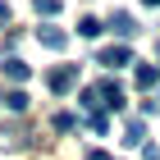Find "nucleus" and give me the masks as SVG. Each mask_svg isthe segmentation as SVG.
Segmentation results:
<instances>
[{
    "instance_id": "obj_4",
    "label": "nucleus",
    "mask_w": 160,
    "mask_h": 160,
    "mask_svg": "<svg viewBox=\"0 0 160 160\" xmlns=\"http://www.w3.org/2000/svg\"><path fill=\"white\" fill-rule=\"evenodd\" d=\"M0 69H5V78H9V82H28V78H32V64H28V60H18V55H9Z\"/></svg>"
},
{
    "instance_id": "obj_18",
    "label": "nucleus",
    "mask_w": 160,
    "mask_h": 160,
    "mask_svg": "<svg viewBox=\"0 0 160 160\" xmlns=\"http://www.w3.org/2000/svg\"><path fill=\"white\" fill-rule=\"evenodd\" d=\"M0 101H5V96H0Z\"/></svg>"
},
{
    "instance_id": "obj_3",
    "label": "nucleus",
    "mask_w": 160,
    "mask_h": 160,
    "mask_svg": "<svg viewBox=\"0 0 160 160\" xmlns=\"http://www.w3.org/2000/svg\"><path fill=\"white\" fill-rule=\"evenodd\" d=\"M110 32H114V37H123V41L137 37V18H133L128 9H114V14H110Z\"/></svg>"
},
{
    "instance_id": "obj_12",
    "label": "nucleus",
    "mask_w": 160,
    "mask_h": 160,
    "mask_svg": "<svg viewBox=\"0 0 160 160\" xmlns=\"http://www.w3.org/2000/svg\"><path fill=\"white\" fill-rule=\"evenodd\" d=\"M55 133H73V114H55Z\"/></svg>"
},
{
    "instance_id": "obj_17",
    "label": "nucleus",
    "mask_w": 160,
    "mask_h": 160,
    "mask_svg": "<svg viewBox=\"0 0 160 160\" xmlns=\"http://www.w3.org/2000/svg\"><path fill=\"white\" fill-rule=\"evenodd\" d=\"M156 105H160V96H156Z\"/></svg>"
},
{
    "instance_id": "obj_10",
    "label": "nucleus",
    "mask_w": 160,
    "mask_h": 160,
    "mask_svg": "<svg viewBox=\"0 0 160 160\" xmlns=\"http://www.w3.org/2000/svg\"><path fill=\"white\" fill-rule=\"evenodd\" d=\"M32 9L50 18V14H60V9H64V0H32Z\"/></svg>"
},
{
    "instance_id": "obj_1",
    "label": "nucleus",
    "mask_w": 160,
    "mask_h": 160,
    "mask_svg": "<svg viewBox=\"0 0 160 160\" xmlns=\"http://www.w3.org/2000/svg\"><path fill=\"white\" fill-rule=\"evenodd\" d=\"M78 78H82L78 64H55V69L46 73V87L55 92V96H64V92H73V87H78Z\"/></svg>"
},
{
    "instance_id": "obj_13",
    "label": "nucleus",
    "mask_w": 160,
    "mask_h": 160,
    "mask_svg": "<svg viewBox=\"0 0 160 160\" xmlns=\"http://www.w3.org/2000/svg\"><path fill=\"white\" fill-rule=\"evenodd\" d=\"M87 160H110V156H105L101 147H92V151H87Z\"/></svg>"
},
{
    "instance_id": "obj_2",
    "label": "nucleus",
    "mask_w": 160,
    "mask_h": 160,
    "mask_svg": "<svg viewBox=\"0 0 160 160\" xmlns=\"http://www.w3.org/2000/svg\"><path fill=\"white\" fill-rule=\"evenodd\" d=\"M96 64L123 69V64H133V50H128V46H101V50H96Z\"/></svg>"
},
{
    "instance_id": "obj_8",
    "label": "nucleus",
    "mask_w": 160,
    "mask_h": 160,
    "mask_svg": "<svg viewBox=\"0 0 160 160\" xmlns=\"http://www.w3.org/2000/svg\"><path fill=\"white\" fill-rule=\"evenodd\" d=\"M87 128H92L96 137H105V133H110V114H105V110H87Z\"/></svg>"
},
{
    "instance_id": "obj_11",
    "label": "nucleus",
    "mask_w": 160,
    "mask_h": 160,
    "mask_svg": "<svg viewBox=\"0 0 160 160\" xmlns=\"http://www.w3.org/2000/svg\"><path fill=\"white\" fill-rule=\"evenodd\" d=\"M5 105H9L14 114H23V110H28V92H9V96H5Z\"/></svg>"
},
{
    "instance_id": "obj_7",
    "label": "nucleus",
    "mask_w": 160,
    "mask_h": 160,
    "mask_svg": "<svg viewBox=\"0 0 160 160\" xmlns=\"http://www.w3.org/2000/svg\"><path fill=\"white\" fill-rule=\"evenodd\" d=\"M37 41H41L46 50H64V46H69V37H64L60 28H37Z\"/></svg>"
},
{
    "instance_id": "obj_14",
    "label": "nucleus",
    "mask_w": 160,
    "mask_h": 160,
    "mask_svg": "<svg viewBox=\"0 0 160 160\" xmlns=\"http://www.w3.org/2000/svg\"><path fill=\"white\" fill-rule=\"evenodd\" d=\"M9 23V5H5V0H0V28Z\"/></svg>"
},
{
    "instance_id": "obj_15",
    "label": "nucleus",
    "mask_w": 160,
    "mask_h": 160,
    "mask_svg": "<svg viewBox=\"0 0 160 160\" xmlns=\"http://www.w3.org/2000/svg\"><path fill=\"white\" fill-rule=\"evenodd\" d=\"M142 5H156V9H160V0H142Z\"/></svg>"
},
{
    "instance_id": "obj_6",
    "label": "nucleus",
    "mask_w": 160,
    "mask_h": 160,
    "mask_svg": "<svg viewBox=\"0 0 160 160\" xmlns=\"http://www.w3.org/2000/svg\"><path fill=\"white\" fill-rule=\"evenodd\" d=\"M133 82L142 87V92H151V87L160 82V69H156V64H137V69H133Z\"/></svg>"
},
{
    "instance_id": "obj_5",
    "label": "nucleus",
    "mask_w": 160,
    "mask_h": 160,
    "mask_svg": "<svg viewBox=\"0 0 160 160\" xmlns=\"http://www.w3.org/2000/svg\"><path fill=\"white\" fill-rule=\"evenodd\" d=\"M147 142V119H128L123 123V147H142Z\"/></svg>"
},
{
    "instance_id": "obj_9",
    "label": "nucleus",
    "mask_w": 160,
    "mask_h": 160,
    "mask_svg": "<svg viewBox=\"0 0 160 160\" xmlns=\"http://www.w3.org/2000/svg\"><path fill=\"white\" fill-rule=\"evenodd\" d=\"M101 32H105V23H101V18H92V14H87L82 23H78V37H87V41H96Z\"/></svg>"
},
{
    "instance_id": "obj_16",
    "label": "nucleus",
    "mask_w": 160,
    "mask_h": 160,
    "mask_svg": "<svg viewBox=\"0 0 160 160\" xmlns=\"http://www.w3.org/2000/svg\"><path fill=\"white\" fill-rule=\"evenodd\" d=\"M156 55H160V41H156Z\"/></svg>"
}]
</instances>
